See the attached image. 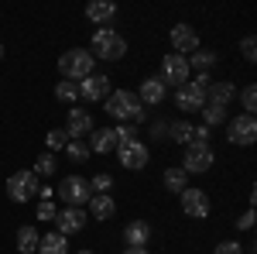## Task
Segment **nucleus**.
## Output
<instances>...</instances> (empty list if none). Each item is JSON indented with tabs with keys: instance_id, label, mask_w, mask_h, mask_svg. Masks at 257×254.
<instances>
[{
	"instance_id": "obj_37",
	"label": "nucleus",
	"mask_w": 257,
	"mask_h": 254,
	"mask_svg": "<svg viewBox=\"0 0 257 254\" xmlns=\"http://www.w3.org/2000/svg\"><path fill=\"white\" fill-rule=\"evenodd\" d=\"M213 254H243V244L240 240H223V244H216Z\"/></svg>"
},
{
	"instance_id": "obj_20",
	"label": "nucleus",
	"mask_w": 257,
	"mask_h": 254,
	"mask_svg": "<svg viewBox=\"0 0 257 254\" xmlns=\"http://www.w3.org/2000/svg\"><path fill=\"white\" fill-rule=\"evenodd\" d=\"M86 18L93 21L96 28H106L110 21L117 18V4L113 0H89L86 4Z\"/></svg>"
},
{
	"instance_id": "obj_25",
	"label": "nucleus",
	"mask_w": 257,
	"mask_h": 254,
	"mask_svg": "<svg viewBox=\"0 0 257 254\" xmlns=\"http://www.w3.org/2000/svg\"><path fill=\"white\" fill-rule=\"evenodd\" d=\"M161 182H165V189L168 193H182V189H189V176H185V168L182 165H172V168H165V176H161Z\"/></svg>"
},
{
	"instance_id": "obj_21",
	"label": "nucleus",
	"mask_w": 257,
	"mask_h": 254,
	"mask_svg": "<svg viewBox=\"0 0 257 254\" xmlns=\"http://www.w3.org/2000/svg\"><path fill=\"white\" fill-rule=\"evenodd\" d=\"M89 144V151H96V155H110V151H117V137H113V127H93V137L86 141Z\"/></svg>"
},
{
	"instance_id": "obj_42",
	"label": "nucleus",
	"mask_w": 257,
	"mask_h": 254,
	"mask_svg": "<svg viewBox=\"0 0 257 254\" xmlns=\"http://www.w3.org/2000/svg\"><path fill=\"white\" fill-rule=\"evenodd\" d=\"M79 254H96V251H79Z\"/></svg>"
},
{
	"instance_id": "obj_38",
	"label": "nucleus",
	"mask_w": 257,
	"mask_h": 254,
	"mask_svg": "<svg viewBox=\"0 0 257 254\" xmlns=\"http://www.w3.org/2000/svg\"><path fill=\"white\" fill-rule=\"evenodd\" d=\"M254 220H257V213H254V206H250V210L240 216V220H233V223H237V230H254Z\"/></svg>"
},
{
	"instance_id": "obj_35",
	"label": "nucleus",
	"mask_w": 257,
	"mask_h": 254,
	"mask_svg": "<svg viewBox=\"0 0 257 254\" xmlns=\"http://www.w3.org/2000/svg\"><path fill=\"white\" fill-rule=\"evenodd\" d=\"M89 189H93V193H110V189H113V176H106V172L93 176L89 179Z\"/></svg>"
},
{
	"instance_id": "obj_8",
	"label": "nucleus",
	"mask_w": 257,
	"mask_h": 254,
	"mask_svg": "<svg viewBox=\"0 0 257 254\" xmlns=\"http://www.w3.org/2000/svg\"><path fill=\"white\" fill-rule=\"evenodd\" d=\"M213 165H216V151H213L209 144H189V148H185V161H182L185 176H202V172H209Z\"/></svg>"
},
{
	"instance_id": "obj_11",
	"label": "nucleus",
	"mask_w": 257,
	"mask_h": 254,
	"mask_svg": "<svg viewBox=\"0 0 257 254\" xmlns=\"http://www.w3.org/2000/svg\"><path fill=\"white\" fill-rule=\"evenodd\" d=\"M178 199H182V213L192 216V220H206L209 216V210H213V203H209V193H202V189H182L178 193Z\"/></svg>"
},
{
	"instance_id": "obj_17",
	"label": "nucleus",
	"mask_w": 257,
	"mask_h": 254,
	"mask_svg": "<svg viewBox=\"0 0 257 254\" xmlns=\"http://www.w3.org/2000/svg\"><path fill=\"white\" fill-rule=\"evenodd\" d=\"M65 131H69V137L93 134V114L82 110V107H69V114H65Z\"/></svg>"
},
{
	"instance_id": "obj_16",
	"label": "nucleus",
	"mask_w": 257,
	"mask_h": 254,
	"mask_svg": "<svg viewBox=\"0 0 257 254\" xmlns=\"http://www.w3.org/2000/svg\"><path fill=\"white\" fill-rule=\"evenodd\" d=\"M86 213H89V220H113V213H117V199L110 193H93L89 196V203H86Z\"/></svg>"
},
{
	"instance_id": "obj_10",
	"label": "nucleus",
	"mask_w": 257,
	"mask_h": 254,
	"mask_svg": "<svg viewBox=\"0 0 257 254\" xmlns=\"http://www.w3.org/2000/svg\"><path fill=\"white\" fill-rule=\"evenodd\" d=\"M117 158L127 172H141L148 165V158H151V148L144 141H127V144H117Z\"/></svg>"
},
{
	"instance_id": "obj_28",
	"label": "nucleus",
	"mask_w": 257,
	"mask_h": 254,
	"mask_svg": "<svg viewBox=\"0 0 257 254\" xmlns=\"http://www.w3.org/2000/svg\"><path fill=\"white\" fill-rule=\"evenodd\" d=\"M199 114H202V120H206V127H209V131H213V127H219V124H226V120H230V114H226L223 107H209V103H206V107H202Z\"/></svg>"
},
{
	"instance_id": "obj_26",
	"label": "nucleus",
	"mask_w": 257,
	"mask_h": 254,
	"mask_svg": "<svg viewBox=\"0 0 257 254\" xmlns=\"http://www.w3.org/2000/svg\"><path fill=\"white\" fill-rule=\"evenodd\" d=\"M38 240H41L38 227L24 223V227L18 230V254H35V251H38Z\"/></svg>"
},
{
	"instance_id": "obj_24",
	"label": "nucleus",
	"mask_w": 257,
	"mask_h": 254,
	"mask_svg": "<svg viewBox=\"0 0 257 254\" xmlns=\"http://www.w3.org/2000/svg\"><path fill=\"white\" fill-rule=\"evenodd\" d=\"M168 141H178V144H196V124H189V120H175V124H168Z\"/></svg>"
},
{
	"instance_id": "obj_18",
	"label": "nucleus",
	"mask_w": 257,
	"mask_h": 254,
	"mask_svg": "<svg viewBox=\"0 0 257 254\" xmlns=\"http://www.w3.org/2000/svg\"><path fill=\"white\" fill-rule=\"evenodd\" d=\"M233 100H237V86L226 82V79H219V82H209V86H206V103H209V107H223V110H226Z\"/></svg>"
},
{
	"instance_id": "obj_27",
	"label": "nucleus",
	"mask_w": 257,
	"mask_h": 254,
	"mask_svg": "<svg viewBox=\"0 0 257 254\" xmlns=\"http://www.w3.org/2000/svg\"><path fill=\"white\" fill-rule=\"evenodd\" d=\"M55 100H59V103H69V107H76V100H79V86L69 82V79H62L59 86H55Z\"/></svg>"
},
{
	"instance_id": "obj_1",
	"label": "nucleus",
	"mask_w": 257,
	"mask_h": 254,
	"mask_svg": "<svg viewBox=\"0 0 257 254\" xmlns=\"http://www.w3.org/2000/svg\"><path fill=\"white\" fill-rule=\"evenodd\" d=\"M103 107H106V114L120 124H144L148 120V110L141 107V100L131 93V90H110V97L103 100Z\"/></svg>"
},
{
	"instance_id": "obj_12",
	"label": "nucleus",
	"mask_w": 257,
	"mask_h": 254,
	"mask_svg": "<svg viewBox=\"0 0 257 254\" xmlns=\"http://www.w3.org/2000/svg\"><path fill=\"white\" fill-rule=\"evenodd\" d=\"M168 41H172V52H175V55H192V52L199 48L196 28H192V24H185V21L175 24V28L168 31Z\"/></svg>"
},
{
	"instance_id": "obj_5",
	"label": "nucleus",
	"mask_w": 257,
	"mask_h": 254,
	"mask_svg": "<svg viewBox=\"0 0 257 254\" xmlns=\"http://www.w3.org/2000/svg\"><path fill=\"white\" fill-rule=\"evenodd\" d=\"M55 196H59L65 206H82V210H86V203H89L93 189H89V179H82V176H65V179L59 182Z\"/></svg>"
},
{
	"instance_id": "obj_4",
	"label": "nucleus",
	"mask_w": 257,
	"mask_h": 254,
	"mask_svg": "<svg viewBox=\"0 0 257 254\" xmlns=\"http://www.w3.org/2000/svg\"><path fill=\"white\" fill-rule=\"evenodd\" d=\"M209 82H213L209 76H196V79H189V82H182L175 90V107L182 114L202 110V107H206V86H209Z\"/></svg>"
},
{
	"instance_id": "obj_36",
	"label": "nucleus",
	"mask_w": 257,
	"mask_h": 254,
	"mask_svg": "<svg viewBox=\"0 0 257 254\" xmlns=\"http://www.w3.org/2000/svg\"><path fill=\"white\" fill-rule=\"evenodd\" d=\"M240 52H243V59H247V62H257V38H254V35H247V38L240 41Z\"/></svg>"
},
{
	"instance_id": "obj_31",
	"label": "nucleus",
	"mask_w": 257,
	"mask_h": 254,
	"mask_svg": "<svg viewBox=\"0 0 257 254\" xmlns=\"http://www.w3.org/2000/svg\"><path fill=\"white\" fill-rule=\"evenodd\" d=\"M55 168H59V165H55V155H52V151H41L31 172H35L38 179H48V176H55Z\"/></svg>"
},
{
	"instance_id": "obj_7",
	"label": "nucleus",
	"mask_w": 257,
	"mask_h": 254,
	"mask_svg": "<svg viewBox=\"0 0 257 254\" xmlns=\"http://www.w3.org/2000/svg\"><path fill=\"white\" fill-rule=\"evenodd\" d=\"M226 141L237 144V148H250L257 141V120L250 114H240V117L226 120Z\"/></svg>"
},
{
	"instance_id": "obj_6",
	"label": "nucleus",
	"mask_w": 257,
	"mask_h": 254,
	"mask_svg": "<svg viewBox=\"0 0 257 254\" xmlns=\"http://www.w3.org/2000/svg\"><path fill=\"white\" fill-rule=\"evenodd\" d=\"M41 189V179L35 172H14V176L7 179V199L11 203H28V199H35Z\"/></svg>"
},
{
	"instance_id": "obj_29",
	"label": "nucleus",
	"mask_w": 257,
	"mask_h": 254,
	"mask_svg": "<svg viewBox=\"0 0 257 254\" xmlns=\"http://www.w3.org/2000/svg\"><path fill=\"white\" fill-rule=\"evenodd\" d=\"M72 137H69V131L65 127H52L48 134H45V144H48V151H65V144H69Z\"/></svg>"
},
{
	"instance_id": "obj_23",
	"label": "nucleus",
	"mask_w": 257,
	"mask_h": 254,
	"mask_svg": "<svg viewBox=\"0 0 257 254\" xmlns=\"http://www.w3.org/2000/svg\"><path fill=\"white\" fill-rule=\"evenodd\" d=\"M216 62H219L216 52H209V48H196V52H192V59H189V72L196 69L199 76H209V69H213Z\"/></svg>"
},
{
	"instance_id": "obj_13",
	"label": "nucleus",
	"mask_w": 257,
	"mask_h": 254,
	"mask_svg": "<svg viewBox=\"0 0 257 254\" xmlns=\"http://www.w3.org/2000/svg\"><path fill=\"white\" fill-rule=\"evenodd\" d=\"M76 86H79V100H86V103H99V100L110 97V76H103V72L79 79Z\"/></svg>"
},
{
	"instance_id": "obj_9",
	"label": "nucleus",
	"mask_w": 257,
	"mask_h": 254,
	"mask_svg": "<svg viewBox=\"0 0 257 254\" xmlns=\"http://www.w3.org/2000/svg\"><path fill=\"white\" fill-rule=\"evenodd\" d=\"M189 76H192V72H189V59H185V55H175V52H172V55L161 59L158 79L165 82V86H175V90H178L182 82H189Z\"/></svg>"
},
{
	"instance_id": "obj_15",
	"label": "nucleus",
	"mask_w": 257,
	"mask_h": 254,
	"mask_svg": "<svg viewBox=\"0 0 257 254\" xmlns=\"http://www.w3.org/2000/svg\"><path fill=\"white\" fill-rule=\"evenodd\" d=\"M134 97L141 100V107H161V103H165V97H168V86H165L158 76H148L138 86V93H134Z\"/></svg>"
},
{
	"instance_id": "obj_3",
	"label": "nucleus",
	"mask_w": 257,
	"mask_h": 254,
	"mask_svg": "<svg viewBox=\"0 0 257 254\" xmlns=\"http://www.w3.org/2000/svg\"><path fill=\"white\" fill-rule=\"evenodd\" d=\"M93 69H96V59L89 55V48H69V52L59 55V72L69 82H79V79L93 76Z\"/></svg>"
},
{
	"instance_id": "obj_33",
	"label": "nucleus",
	"mask_w": 257,
	"mask_h": 254,
	"mask_svg": "<svg viewBox=\"0 0 257 254\" xmlns=\"http://www.w3.org/2000/svg\"><path fill=\"white\" fill-rule=\"evenodd\" d=\"M55 216H59V206L52 203V199H41L38 210H35V220H45V223H55Z\"/></svg>"
},
{
	"instance_id": "obj_34",
	"label": "nucleus",
	"mask_w": 257,
	"mask_h": 254,
	"mask_svg": "<svg viewBox=\"0 0 257 254\" xmlns=\"http://www.w3.org/2000/svg\"><path fill=\"white\" fill-rule=\"evenodd\" d=\"M113 137H117V144L138 141V127H134V124H117V127H113Z\"/></svg>"
},
{
	"instance_id": "obj_22",
	"label": "nucleus",
	"mask_w": 257,
	"mask_h": 254,
	"mask_svg": "<svg viewBox=\"0 0 257 254\" xmlns=\"http://www.w3.org/2000/svg\"><path fill=\"white\" fill-rule=\"evenodd\" d=\"M35 254H69V237H62L59 230H48V234H41Z\"/></svg>"
},
{
	"instance_id": "obj_41",
	"label": "nucleus",
	"mask_w": 257,
	"mask_h": 254,
	"mask_svg": "<svg viewBox=\"0 0 257 254\" xmlns=\"http://www.w3.org/2000/svg\"><path fill=\"white\" fill-rule=\"evenodd\" d=\"M0 62H4V45H0Z\"/></svg>"
},
{
	"instance_id": "obj_14",
	"label": "nucleus",
	"mask_w": 257,
	"mask_h": 254,
	"mask_svg": "<svg viewBox=\"0 0 257 254\" xmlns=\"http://www.w3.org/2000/svg\"><path fill=\"white\" fill-rule=\"evenodd\" d=\"M55 223H59V234L62 237H72V234H79V230H86L89 213H86L82 206H65V210H59Z\"/></svg>"
},
{
	"instance_id": "obj_39",
	"label": "nucleus",
	"mask_w": 257,
	"mask_h": 254,
	"mask_svg": "<svg viewBox=\"0 0 257 254\" xmlns=\"http://www.w3.org/2000/svg\"><path fill=\"white\" fill-rule=\"evenodd\" d=\"M151 137H155V141H168V124H165V120H155V124H151Z\"/></svg>"
},
{
	"instance_id": "obj_30",
	"label": "nucleus",
	"mask_w": 257,
	"mask_h": 254,
	"mask_svg": "<svg viewBox=\"0 0 257 254\" xmlns=\"http://www.w3.org/2000/svg\"><path fill=\"white\" fill-rule=\"evenodd\" d=\"M65 155L72 158V161H76V165H82V161H86V158L93 155V151H89V144H86V141H82V137H72V141H69V144H65Z\"/></svg>"
},
{
	"instance_id": "obj_2",
	"label": "nucleus",
	"mask_w": 257,
	"mask_h": 254,
	"mask_svg": "<svg viewBox=\"0 0 257 254\" xmlns=\"http://www.w3.org/2000/svg\"><path fill=\"white\" fill-rule=\"evenodd\" d=\"M89 55L93 59H106V62H117L127 55V38L113 31V28H96L93 31V41H89Z\"/></svg>"
},
{
	"instance_id": "obj_19",
	"label": "nucleus",
	"mask_w": 257,
	"mask_h": 254,
	"mask_svg": "<svg viewBox=\"0 0 257 254\" xmlns=\"http://www.w3.org/2000/svg\"><path fill=\"white\" fill-rule=\"evenodd\" d=\"M151 237H155V230H151L148 220H131V223L123 227V244H127V247H148Z\"/></svg>"
},
{
	"instance_id": "obj_40",
	"label": "nucleus",
	"mask_w": 257,
	"mask_h": 254,
	"mask_svg": "<svg viewBox=\"0 0 257 254\" xmlns=\"http://www.w3.org/2000/svg\"><path fill=\"white\" fill-rule=\"evenodd\" d=\"M123 254H151V251H148V247H127Z\"/></svg>"
},
{
	"instance_id": "obj_32",
	"label": "nucleus",
	"mask_w": 257,
	"mask_h": 254,
	"mask_svg": "<svg viewBox=\"0 0 257 254\" xmlns=\"http://www.w3.org/2000/svg\"><path fill=\"white\" fill-rule=\"evenodd\" d=\"M240 107H243V114L254 117V110H257V86H243V90H240Z\"/></svg>"
}]
</instances>
